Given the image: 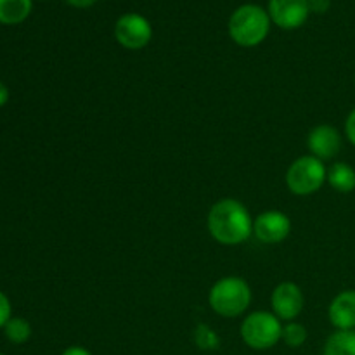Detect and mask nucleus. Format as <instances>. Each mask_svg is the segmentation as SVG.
<instances>
[{
  "label": "nucleus",
  "instance_id": "1",
  "mask_svg": "<svg viewBox=\"0 0 355 355\" xmlns=\"http://www.w3.org/2000/svg\"><path fill=\"white\" fill-rule=\"evenodd\" d=\"M207 225L211 238L225 246L241 245L253 234V218L248 208L232 198L217 201L210 208Z\"/></svg>",
  "mask_w": 355,
  "mask_h": 355
},
{
  "label": "nucleus",
  "instance_id": "2",
  "mask_svg": "<svg viewBox=\"0 0 355 355\" xmlns=\"http://www.w3.org/2000/svg\"><path fill=\"white\" fill-rule=\"evenodd\" d=\"M208 304L220 318H238L245 314L252 304V288L243 277H222L211 286Z\"/></svg>",
  "mask_w": 355,
  "mask_h": 355
},
{
  "label": "nucleus",
  "instance_id": "3",
  "mask_svg": "<svg viewBox=\"0 0 355 355\" xmlns=\"http://www.w3.org/2000/svg\"><path fill=\"white\" fill-rule=\"evenodd\" d=\"M269 12L255 3L238 7L229 19V35L241 47H255L269 35Z\"/></svg>",
  "mask_w": 355,
  "mask_h": 355
},
{
  "label": "nucleus",
  "instance_id": "4",
  "mask_svg": "<svg viewBox=\"0 0 355 355\" xmlns=\"http://www.w3.org/2000/svg\"><path fill=\"white\" fill-rule=\"evenodd\" d=\"M241 338L250 349L269 350L281 340L283 324L281 319L272 312L259 311L246 315L241 322Z\"/></svg>",
  "mask_w": 355,
  "mask_h": 355
},
{
  "label": "nucleus",
  "instance_id": "5",
  "mask_svg": "<svg viewBox=\"0 0 355 355\" xmlns=\"http://www.w3.org/2000/svg\"><path fill=\"white\" fill-rule=\"evenodd\" d=\"M328 170L315 156H300L290 165L286 172V186L297 196H311L318 193L326 182Z\"/></svg>",
  "mask_w": 355,
  "mask_h": 355
},
{
  "label": "nucleus",
  "instance_id": "6",
  "mask_svg": "<svg viewBox=\"0 0 355 355\" xmlns=\"http://www.w3.org/2000/svg\"><path fill=\"white\" fill-rule=\"evenodd\" d=\"M114 37L121 47L137 51V49L146 47L151 42V23L137 12L123 14L114 24Z\"/></svg>",
  "mask_w": 355,
  "mask_h": 355
},
{
  "label": "nucleus",
  "instance_id": "7",
  "mask_svg": "<svg viewBox=\"0 0 355 355\" xmlns=\"http://www.w3.org/2000/svg\"><path fill=\"white\" fill-rule=\"evenodd\" d=\"M305 305V297L300 286L291 281L281 283L274 288L270 295V307L272 314H276L281 321H295L302 314Z\"/></svg>",
  "mask_w": 355,
  "mask_h": 355
},
{
  "label": "nucleus",
  "instance_id": "8",
  "mask_svg": "<svg viewBox=\"0 0 355 355\" xmlns=\"http://www.w3.org/2000/svg\"><path fill=\"white\" fill-rule=\"evenodd\" d=\"M291 232V220L279 210H267L253 220V234L266 245L284 241Z\"/></svg>",
  "mask_w": 355,
  "mask_h": 355
},
{
  "label": "nucleus",
  "instance_id": "9",
  "mask_svg": "<svg viewBox=\"0 0 355 355\" xmlns=\"http://www.w3.org/2000/svg\"><path fill=\"white\" fill-rule=\"evenodd\" d=\"M311 14L309 0H270L269 17L283 30H297Z\"/></svg>",
  "mask_w": 355,
  "mask_h": 355
},
{
  "label": "nucleus",
  "instance_id": "10",
  "mask_svg": "<svg viewBox=\"0 0 355 355\" xmlns=\"http://www.w3.org/2000/svg\"><path fill=\"white\" fill-rule=\"evenodd\" d=\"M307 146L312 156L324 162V159L335 158L340 153V149H342V135L331 125H318L309 134Z\"/></svg>",
  "mask_w": 355,
  "mask_h": 355
},
{
  "label": "nucleus",
  "instance_id": "11",
  "mask_svg": "<svg viewBox=\"0 0 355 355\" xmlns=\"http://www.w3.org/2000/svg\"><path fill=\"white\" fill-rule=\"evenodd\" d=\"M328 318L338 331L355 329V290H345L333 298Z\"/></svg>",
  "mask_w": 355,
  "mask_h": 355
},
{
  "label": "nucleus",
  "instance_id": "12",
  "mask_svg": "<svg viewBox=\"0 0 355 355\" xmlns=\"http://www.w3.org/2000/svg\"><path fill=\"white\" fill-rule=\"evenodd\" d=\"M326 180H328L329 186L335 191H338V193H352L355 189V168H352L349 163H335V165H331V168L328 170Z\"/></svg>",
  "mask_w": 355,
  "mask_h": 355
},
{
  "label": "nucleus",
  "instance_id": "13",
  "mask_svg": "<svg viewBox=\"0 0 355 355\" xmlns=\"http://www.w3.org/2000/svg\"><path fill=\"white\" fill-rule=\"evenodd\" d=\"M31 0H0V23L19 24L30 16Z\"/></svg>",
  "mask_w": 355,
  "mask_h": 355
},
{
  "label": "nucleus",
  "instance_id": "14",
  "mask_svg": "<svg viewBox=\"0 0 355 355\" xmlns=\"http://www.w3.org/2000/svg\"><path fill=\"white\" fill-rule=\"evenodd\" d=\"M322 355H355V329H336L324 343Z\"/></svg>",
  "mask_w": 355,
  "mask_h": 355
},
{
  "label": "nucleus",
  "instance_id": "15",
  "mask_svg": "<svg viewBox=\"0 0 355 355\" xmlns=\"http://www.w3.org/2000/svg\"><path fill=\"white\" fill-rule=\"evenodd\" d=\"M3 333H6L7 340L10 343H16V345H21V343H26L31 336V326L26 319L23 318H10L7 321V324L3 326Z\"/></svg>",
  "mask_w": 355,
  "mask_h": 355
},
{
  "label": "nucleus",
  "instance_id": "16",
  "mask_svg": "<svg viewBox=\"0 0 355 355\" xmlns=\"http://www.w3.org/2000/svg\"><path fill=\"white\" fill-rule=\"evenodd\" d=\"M193 338L198 349L205 350V352H211V350H217L220 347V338L215 333V329L208 324H198L193 333Z\"/></svg>",
  "mask_w": 355,
  "mask_h": 355
},
{
  "label": "nucleus",
  "instance_id": "17",
  "mask_svg": "<svg viewBox=\"0 0 355 355\" xmlns=\"http://www.w3.org/2000/svg\"><path fill=\"white\" fill-rule=\"evenodd\" d=\"M281 340L291 349H298L307 342V328L300 322L290 321L286 326H283V335Z\"/></svg>",
  "mask_w": 355,
  "mask_h": 355
},
{
  "label": "nucleus",
  "instance_id": "18",
  "mask_svg": "<svg viewBox=\"0 0 355 355\" xmlns=\"http://www.w3.org/2000/svg\"><path fill=\"white\" fill-rule=\"evenodd\" d=\"M10 319V302L6 297V293L0 291V328L7 324V321Z\"/></svg>",
  "mask_w": 355,
  "mask_h": 355
},
{
  "label": "nucleus",
  "instance_id": "19",
  "mask_svg": "<svg viewBox=\"0 0 355 355\" xmlns=\"http://www.w3.org/2000/svg\"><path fill=\"white\" fill-rule=\"evenodd\" d=\"M345 135L349 139V142L355 146V107L349 113L345 120Z\"/></svg>",
  "mask_w": 355,
  "mask_h": 355
},
{
  "label": "nucleus",
  "instance_id": "20",
  "mask_svg": "<svg viewBox=\"0 0 355 355\" xmlns=\"http://www.w3.org/2000/svg\"><path fill=\"white\" fill-rule=\"evenodd\" d=\"M331 6V0H309V7H311V12L324 14L326 10Z\"/></svg>",
  "mask_w": 355,
  "mask_h": 355
},
{
  "label": "nucleus",
  "instance_id": "21",
  "mask_svg": "<svg viewBox=\"0 0 355 355\" xmlns=\"http://www.w3.org/2000/svg\"><path fill=\"white\" fill-rule=\"evenodd\" d=\"M61 355H92V354H90L87 349H83V347L75 345V347H69V349H66Z\"/></svg>",
  "mask_w": 355,
  "mask_h": 355
},
{
  "label": "nucleus",
  "instance_id": "22",
  "mask_svg": "<svg viewBox=\"0 0 355 355\" xmlns=\"http://www.w3.org/2000/svg\"><path fill=\"white\" fill-rule=\"evenodd\" d=\"M66 2H68L69 6H73V7H80V9H85V7L94 6L97 0H66Z\"/></svg>",
  "mask_w": 355,
  "mask_h": 355
},
{
  "label": "nucleus",
  "instance_id": "23",
  "mask_svg": "<svg viewBox=\"0 0 355 355\" xmlns=\"http://www.w3.org/2000/svg\"><path fill=\"white\" fill-rule=\"evenodd\" d=\"M7 101H9V89L0 82V107L6 106Z\"/></svg>",
  "mask_w": 355,
  "mask_h": 355
},
{
  "label": "nucleus",
  "instance_id": "24",
  "mask_svg": "<svg viewBox=\"0 0 355 355\" xmlns=\"http://www.w3.org/2000/svg\"><path fill=\"white\" fill-rule=\"evenodd\" d=\"M0 355H6V354H0Z\"/></svg>",
  "mask_w": 355,
  "mask_h": 355
}]
</instances>
